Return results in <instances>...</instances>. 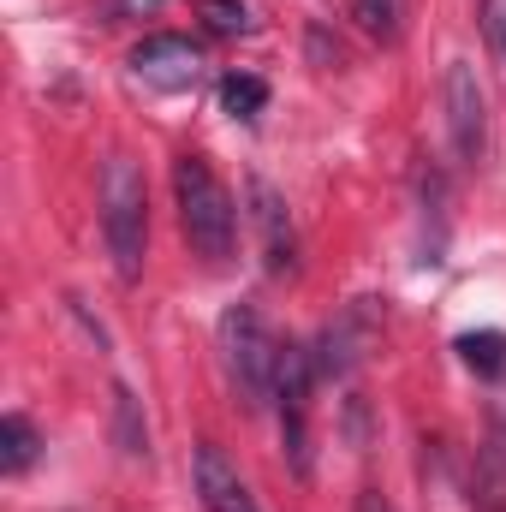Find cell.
I'll return each mask as SVG.
<instances>
[{"label":"cell","instance_id":"1","mask_svg":"<svg viewBox=\"0 0 506 512\" xmlns=\"http://www.w3.org/2000/svg\"><path fill=\"white\" fill-rule=\"evenodd\" d=\"M173 197H179V227L191 239V251L203 262H227L239 239V209L233 191L221 185V173L203 155H179L173 161Z\"/></svg>","mask_w":506,"mask_h":512},{"label":"cell","instance_id":"4","mask_svg":"<svg viewBox=\"0 0 506 512\" xmlns=\"http://www.w3.org/2000/svg\"><path fill=\"white\" fill-rule=\"evenodd\" d=\"M447 131H453V149L471 167L489 155V102H483V84H477L471 60L447 66Z\"/></svg>","mask_w":506,"mask_h":512},{"label":"cell","instance_id":"11","mask_svg":"<svg viewBox=\"0 0 506 512\" xmlns=\"http://www.w3.org/2000/svg\"><path fill=\"white\" fill-rule=\"evenodd\" d=\"M352 18H358L364 36L393 42L399 36V18H405V0H352Z\"/></svg>","mask_w":506,"mask_h":512},{"label":"cell","instance_id":"7","mask_svg":"<svg viewBox=\"0 0 506 512\" xmlns=\"http://www.w3.org/2000/svg\"><path fill=\"white\" fill-rule=\"evenodd\" d=\"M197 495H203V507H209V512H256L245 477L227 465V453H221L215 441H203V447H197Z\"/></svg>","mask_w":506,"mask_h":512},{"label":"cell","instance_id":"9","mask_svg":"<svg viewBox=\"0 0 506 512\" xmlns=\"http://www.w3.org/2000/svg\"><path fill=\"white\" fill-rule=\"evenodd\" d=\"M221 108H227L233 120H256V114L268 108V84L251 78V72H227V78H221Z\"/></svg>","mask_w":506,"mask_h":512},{"label":"cell","instance_id":"14","mask_svg":"<svg viewBox=\"0 0 506 512\" xmlns=\"http://www.w3.org/2000/svg\"><path fill=\"white\" fill-rule=\"evenodd\" d=\"M483 36H489L495 60L506 66V0H483Z\"/></svg>","mask_w":506,"mask_h":512},{"label":"cell","instance_id":"5","mask_svg":"<svg viewBox=\"0 0 506 512\" xmlns=\"http://www.w3.org/2000/svg\"><path fill=\"white\" fill-rule=\"evenodd\" d=\"M251 221H256V239H262V268L274 274V280H286L292 268H298V233H292V209H286V197L251 173Z\"/></svg>","mask_w":506,"mask_h":512},{"label":"cell","instance_id":"12","mask_svg":"<svg viewBox=\"0 0 506 512\" xmlns=\"http://www.w3.org/2000/svg\"><path fill=\"white\" fill-rule=\"evenodd\" d=\"M197 18L215 30V36H251L256 18L245 0H197Z\"/></svg>","mask_w":506,"mask_h":512},{"label":"cell","instance_id":"15","mask_svg":"<svg viewBox=\"0 0 506 512\" xmlns=\"http://www.w3.org/2000/svg\"><path fill=\"white\" fill-rule=\"evenodd\" d=\"M167 0H114L108 6V18H143V12H161Z\"/></svg>","mask_w":506,"mask_h":512},{"label":"cell","instance_id":"8","mask_svg":"<svg viewBox=\"0 0 506 512\" xmlns=\"http://www.w3.org/2000/svg\"><path fill=\"white\" fill-rule=\"evenodd\" d=\"M36 447H42L36 423H30V417H18V411H6V417H0V465H6L12 477H18V471H30Z\"/></svg>","mask_w":506,"mask_h":512},{"label":"cell","instance_id":"16","mask_svg":"<svg viewBox=\"0 0 506 512\" xmlns=\"http://www.w3.org/2000/svg\"><path fill=\"white\" fill-rule=\"evenodd\" d=\"M358 512H393V501H381L376 489H364V495H358Z\"/></svg>","mask_w":506,"mask_h":512},{"label":"cell","instance_id":"3","mask_svg":"<svg viewBox=\"0 0 506 512\" xmlns=\"http://www.w3.org/2000/svg\"><path fill=\"white\" fill-rule=\"evenodd\" d=\"M221 352H227V376L239 387V399L262 411L274 399V376H280V340L268 334L256 304H233L221 316Z\"/></svg>","mask_w":506,"mask_h":512},{"label":"cell","instance_id":"13","mask_svg":"<svg viewBox=\"0 0 506 512\" xmlns=\"http://www.w3.org/2000/svg\"><path fill=\"white\" fill-rule=\"evenodd\" d=\"M114 411H120V447H126L131 459L149 453V429L137 423V399H131V387H114Z\"/></svg>","mask_w":506,"mask_h":512},{"label":"cell","instance_id":"2","mask_svg":"<svg viewBox=\"0 0 506 512\" xmlns=\"http://www.w3.org/2000/svg\"><path fill=\"white\" fill-rule=\"evenodd\" d=\"M102 233H108L120 280H137L143 251H149V191H143V173L131 167V155L102 161Z\"/></svg>","mask_w":506,"mask_h":512},{"label":"cell","instance_id":"10","mask_svg":"<svg viewBox=\"0 0 506 512\" xmlns=\"http://www.w3.org/2000/svg\"><path fill=\"white\" fill-rule=\"evenodd\" d=\"M459 358L477 370V376H501L506 370V334H459Z\"/></svg>","mask_w":506,"mask_h":512},{"label":"cell","instance_id":"6","mask_svg":"<svg viewBox=\"0 0 506 512\" xmlns=\"http://www.w3.org/2000/svg\"><path fill=\"white\" fill-rule=\"evenodd\" d=\"M131 72L155 90H191L203 72V48L191 36H143L131 48Z\"/></svg>","mask_w":506,"mask_h":512}]
</instances>
